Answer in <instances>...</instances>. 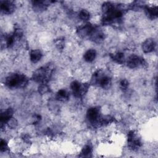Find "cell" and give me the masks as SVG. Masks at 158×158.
Instances as JSON below:
<instances>
[{
    "mask_svg": "<svg viewBox=\"0 0 158 158\" xmlns=\"http://www.w3.org/2000/svg\"><path fill=\"white\" fill-rule=\"evenodd\" d=\"M103 24L110 25L120 20L123 16V10L111 2H104L102 5Z\"/></svg>",
    "mask_w": 158,
    "mask_h": 158,
    "instance_id": "obj_1",
    "label": "cell"
},
{
    "mask_svg": "<svg viewBox=\"0 0 158 158\" xmlns=\"http://www.w3.org/2000/svg\"><path fill=\"white\" fill-rule=\"evenodd\" d=\"M54 71V66L51 63L46 64L36 70L33 75L32 79L36 83H47L51 78Z\"/></svg>",
    "mask_w": 158,
    "mask_h": 158,
    "instance_id": "obj_2",
    "label": "cell"
},
{
    "mask_svg": "<svg viewBox=\"0 0 158 158\" xmlns=\"http://www.w3.org/2000/svg\"><path fill=\"white\" fill-rule=\"evenodd\" d=\"M28 83L27 77L22 73H14L9 75L4 80V85L10 89H18L25 87Z\"/></svg>",
    "mask_w": 158,
    "mask_h": 158,
    "instance_id": "obj_3",
    "label": "cell"
},
{
    "mask_svg": "<svg viewBox=\"0 0 158 158\" xmlns=\"http://www.w3.org/2000/svg\"><path fill=\"white\" fill-rule=\"evenodd\" d=\"M90 83L103 89H109L111 86L112 80L109 75L101 70H98L93 73Z\"/></svg>",
    "mask_w": 158,
    "mask_h": 158,
    "instance_id": "obj_4",
    "label": "cell"
},
{
    "mask_svg": "<svg viewBox=\"0 0 158 158\" xmlns=\"http://www.w3.org/2000/svg\"><path fill=\"white\" fill-rule=\"evenodd\" d=\"M101 112L98 106L89 107L86 112V119L90 127L93 128L99 127L101 125Z\"/></svg>",
    "mask_w": 158,
    "mask_h": 158,
    "instance_id": "obj_5",
    "label": "cell"
},
{
    "mask_svg": "<svg viewBox=\"0 0 158 158\" xmlns=\"http://www.w3.org/2000/svg\"><path fill=\"white\" fill-rule=\"evenodd\" d=\"M89 85L87 83H80L78 81H73L70 83V88L73 95L75 98H81L88 91Z\"/></svg>",
    "mask_w": 158,
    "mask_h": 158,
    "instance_id": "obj_6",
    "label": "cell"
},
{
    "mask_svg": "<svg viewBox=\"0 0 158 158\" xmlns=\"http://www.w3.org/2000/svg\"><path fill=\"white\" fill-rule=\"evenodd\" d=\"M127 144L129 148L133 151L138 149L142 146L141 138L135 131L131 130L128 133Z\"/></svg>",
    "mask_w": 158,
    "mask_h": 158,
    "instance_id": "obj_7",
    "label": "cell"
},
{
    "mask_svg": "<svg viewBox=\"0 0 158 158\" xmlns=\"http://www.w3.org/2000/svg\"><path fill=\"white\" fill-rule=\"evenodd\" d=\"M126 62L127 65L130 69H135L139 67H146L148 66L147 62L144 59L136 54H131L130 56L127 58Z\"/></svg>",
    "mask_w": 158,
    "mask_h": 158,
    "instance_id": "obj_8",
    "label": "cell"
},
{
    "mask_svg": "<svg viewBox=\"0 0 158 158\" xmlns=\"http://www.w3.org/2000/svg\"><path fill=\"white\" fill-rule=\"evenodd\" d=\"M94 27L90 23H85L77 28V33L81 38H89Z\"/></svg>",
    "mask_w": 158,
    "mask_h": 158,
    "instance_id": "obj_9",
    "label": "cell"
},
{
    "mask_svg": "<svg viewBox=\"0 0 158 158\" xmlns=\"http://www.w3.org/2000/svg\"><path fill=\"white\" fill-rule=\"evenodd\" d=\"M15 9V5L12 1H2L1 2L0 9L2 13L10 15L12 14Z\"/></svg>",
    "mask_w": 158,
    "mask_h": 158,
    "instance_id": "obj_10",
    "label": "cell"
},
{
    "mask_svg": "<svg viewBox=\"0 0 158 158\" xmlns=\"http://www.w3.org/2000/svg\"><path fill=\"white\" fill-rule=\"evenodd\" d=\"M90 40L96 43H100L105 39V35L102 31L96 27H94L93 31L88 38Z\"/></svg>",
    "mask_w": 158,
    "mask_h": 158,
    "instance_id": "obj_11",
    "label": "cell"
},
{
    "mask_svg": "<svg viewBox=\"0 0 158 158\" xmlns=\"http://www.w3.org/2000/svg\"><path fill=\"white\" fill-rule=\"evenodd\" d=\"M14 114V110L12 108L9 107L3 112L1 113L0 115V123H1V127L2 128L3 126L5 124H7L9 120L12 117Z\"/></svg>",
    "mask_w": 158,
    "mask_h": 158,
    "instance_id": "obj_12",
    "label": "cell"
},
{
    "mask_svg": "<svg viewBox=\"0 0 158 158\" xmlns=\"http://www.w3.org/2000/svg\"><path fill=\"white\" fill-rule=\"evenodd\" d=\"M156 48V43L152 38L146 39L142 44V50L144 53L152 52Z\"/></svg>",
    "mask_w": 158,
    "mask_h": 158,
    "instance_id": "obj_13",
    "label": "cell"
},
{
    "mask_svg": "<svg viewBox=\"0 0 158 158\" xmlns=\"http://www.w3.org/2000/svg\"><path fill=\"white\" fill-rule=\"evenodd\" d=\"M144 12L147 17L151 20H154L158 17V8L157 6H148L144 7Z\"/></svg>",
    "mask_w": 158,
    "mask_h": 158,
    "instance_id": "obj_14",
    "label": "cell"
},
{
    "mask_svg": "<svg viewBox=\"0 0 158 158\" xmlns=\"http://www.w3.org/2000/svg\"><path fill=\"white\" fill-rule=\"evenodd\" d=\"M32 2V6L35 11L41 12L47 9L51 1H33Z\"/></svg>",
    "mask_w": 158,
    "mask_h": 158,
    "instance_id": "obj_15",
    "label": "cell"
},
{
    "mask_svg": "<svg viewBox=\"0 0 158 158\" xmlns=\"http://www.w3.org/2000/svg\"><path fill=\"white\" fill-rule=\"evenodd\" d=\"M70 97L69 92L65 89H59L56 95V98L57 101L60 102H66L69 100Z\"/></svg>",
    "mask_w": 158,
    "mask_h": 158,
    "instance_id": "obj_16",
    "label": "cell"
},
{
    "mask_svg": "<svg viewBox=\"0 0 158 158\" xmlns=\"http://www.w3.org/2000/svg\"><path fill=\"white\" fill-rule=\"evenodd\" d=\"M43 54L39 49H32L30 52V59L33 63H37L42 58Z\"/></svg>",
    "mask_w": 158,
    "mask_h": 158,
    "instance_id": "obj_17",
    "label": "cell"
},
{
    "mask_svg": "<svg viewBox=\"0 0 158 158\" xmlns=\"http://www.w3.org/2000/svg\"><path fill=\"white\" fill-rule=\"evenodd\" d=\"M96 51L94 49H88L83 54V59L86 62H91L96 57Z\"/></svg>",
    "mask_w": 158,
    "mask_h": 158,
    "instance_id": "obj_18",
    "label": "cell"
},
{
    "mask_svg": "<svg viewBox=\"0 0 158 158\" xmlns=\"http://www.w3.org/2000/svg\"><path fill=\"white\" fill-rule=\"evenodd\" d=\"M110 57L114 62L119 64H122L125 61V55L122 52H117L112 54H110Z\"/></svg>",
    "mask_w": 158,
    "mask_h": 158,
    "instance_id": "obj_19",
    "label": "cell"
},
{
    "mask_svg": "<svg viewBox=\"0 0 158 158\" xmlns=\"http://www.w3.org/2000/svg\"><path fill=\"white\" fill-rule=\"evenodd\" d=\"M92 152H93L92 146L90 144H86L82 148L80 156L87 157H91Z\"/></svg>",
    "mask_w": 158,
    "mask_h": 158,
    "instance_id": "obj_20",
    "label": "cell"
},
{
    "mask_svg": "<svg viewBox=\"0 0 158 158\" xmlns=\"http://www.w3.org/2000/svg\"><path fill=\"white\" fill-rule=\"evenodd\" d=\"M15 38L13 33L6 35L4 37V43H5L6 47L10 48L11 46H12L15 42Z\"/></svg>",
    "mask_w": 158,
    "mask_h": 158,
    "instance_id": "obj_21",
    "label": "cell"
},
{
    "mask_svg": "<svg viewBox=\"0 0 158 158\" xmlns=\"http://www.w3.org/2000/svg\"><path fill=\"white\" fill-rule=\"evenodd\" d=\"M78 17L83 21H88L90 19V13L86 9H81L78 14Z\"/></svg>",
    "mask_w": 158,
    "mask_h": 158,
    "instance_id": "obj_22",
    "label": "cell"
},
{
    "mask_svg": "<svg viewBox=\"0 0 158 158\" xmlns=\"http://www.w3.org/2000/svg\"><path fill=\"white\" fill-rule=\"evenodd\" d=\"M114 120V118H113L110 115H104L101 118V125H107L110 123L113 122Z\"/></svg>",
    "mask_w": 158,
    "mask_h": 158,
    "instance_id": "obj_23",
    "label": "cell"
},
{
    "mask_svg": "<svg viewBox=\"0 0 158 158\" xmlns=\"http://www.w3.org/2000/svg\"><path fill=\"white\" fill-rule=\"evenodd\" d=\"M48 91H49V88L47 83H41L40 85L38 87V92L40 94H43L48 93Z\"/></svg>",
    "mask_w": 158,
    "mask_h": 158,
    "instance_id": "obj_24",
    "label": "cell"
},
{
    "mask_svg": "<svg viewBox=\"0 0 158 158\" xmlns=\"http://www.w3.org/2000/svg\"><path fill=\"white\" fill-rule=\"evenodd\" d=\"M129 86V82L126 79H122L119 82V87L122 91H126Z\"/></svg>",
    "mask_w": 158,
    "mask_h": 158,
    "instance_id": "obj_25",
    "label": "cell"
},
{
    "mask_svg": "<svg viewBox=\"0 0 158 158\" xmlns=\"http://www.w3.org/2000/svg\"><path fill=\"white\" fill-rule=\"evenodd\" d=\"M13 34L15 39H20L23 36V31L20 28H15Z\"/></svg>",
    "mask_w": 158,
    "mask_h": 158,
    "instance_id": "obj_26",
    "label": "cell"
},
{
    "mask_svg": "<svg viewBox=\"0 0 158 158\" xmlns=\"http://www.w3.org/2000/svg\"><path fill=\"white\" fill-rule=\"evenodd\" d=\"M8 149V145L6 140L1 139L0 141V151L1 152H5Z\"/></svg>",
    "mask_w": 158,
    "mask_h": 158,
    "instance_id": "obj_27",
    "label": "cell"
},
{
    "mask_svg": "<svg viewBox=\"0 0 158 158\" xmlns=\"http://www.w3.org/2000/svg\"><path fill=\"white\" fill-rule=\"evenodd\" d=\"M7 124L8 125V126H9L10 128H15L17 127V120H16L15 118H14L12 117V118L9 120V122H7Z\"/></svg>",
    "mask_w": 158,
    "mask_h": 158,
    "instance_id": "obj_28",
    "label": "cell"
},
{
    "mask_svg": "<svg viewBox=\"0 0 158 158\" xmlns=\"http://www.w3.org/2000/svg\"><path fill=\"white\" fill-rule=\"evenodd\" d=\"M41 118V117L40 115H38V114L34 115L32 117V123L33 124L38 123L40 121Z\"/></svg>",
    "mask_w": 158,
    "mask_h": 158,
    "instance_id": "obj_29",
    "label": "cell"
},
{
    "mask_svg": "<svg viewBox=\"0 0 158 158\" xmlns=\"http://www.w3.org/2000/svg\"><path fill=\"white\" fill-rule=\"evenodd\" d=\"M56 45L57 47V48L59 49H62L64 47V41L63 40L59 39V40H57L56 41Z\"/></svg>",
    "mask_w": 158,
    "mask_h": 158,
    "instance_id": "obj_30",
    "label": "cell"
},
{
    "mask_svg": "<svg viewBox=\"0 0 158 158\" xmlns=\"http://www.w3.org/2000/svg\"><path fill=\"white\" fill-rule=\"evenodd\" d=\"M22 139L25 142V143H29L30 141V136L28 134H25L22 136Z\"/></svg>",
    "mask_w": 158,
    "mask_h": 158,
    "instance_id": "obj_31",
    "label": "cell"
}]
</instances>
